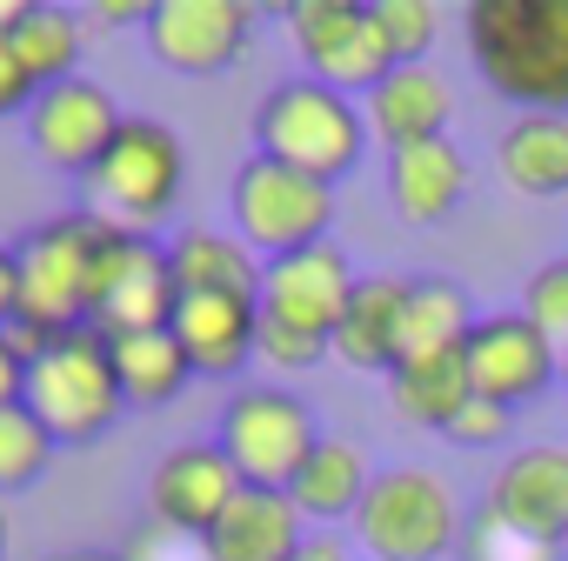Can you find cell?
<instances>
[{
	"label": "cell",
	"instance_id": "obj_1",
	"mask_svg": "<svg viewBox=\"0 0 568 561\" xmlns=\"http://www.w3.org/2000/svg\"><path fill=\"white\" fill-rule=\"evenodd\" d=\"M468 54L521 114H568V0H475Z\"/></svg>",
	"mask_w": 568,
	"mask_h": 561
},
{
	"label": "cell",
	"instance_id": "obj_2",
	"mask_svg": "<svg viewBox=\"0 0 568 561\" xmlns=\"http://www.w3.org/2000/svg\"><path fill=\"white\" fill-rule=\"evenodd\" d=\"M101 247H108V214H54L34 234L14 241L21 261V322L54 335L94 328V280H101Z\"/></svg>",
	"mask_w": 568,
	"mask_h": 561
},
{
	"label": "cell",
	"instance_id": "obj_3",
	"mask_svg": "<svg viewBox=\"0 0 568 561\" xmlns=\"http://www.w3.org/2000/svg\"><path fill=\"white\" fill-rule=\"evenodd\" d=\"M362 147H368L362 101H348V94H335L322 81H281L254 108V154L295 167L308 181L335 187L342 174H355Z\"/></svg>",
	"mask_w": 568,
	"mask_h": 561
},
{
	"label": "cell",
	"instance_id": "obj_4",
	"mask_svg": "<svg viewBox=\"0 0 568 561\" xmlns=\"http://www.w3.org/2000/svg\"><path fill=\"white\" fill-rule=\"evenodd\" d=\"M34 421L61 441V448H81V441H101L121 415H128V395H121V375H114V348L101 328H74V335H54L48 355L28 368V395Z\"/></svg>",
	"mask_w": 568,
	"mask_h": 561
},
{
	"label": "cell",
	"instance_id": "obj_5",
	"mask_svg": "<svg viewBox=\"0 0 568 561\" xmlns=\"http://www.w3.org/2000/svg\"><path fill=\"white\" fill-rule=\"evenodd\" d=\"M468 534V508L435 468H375V488L355 514L368 561H448Z\"/></svg>",
	"mask_w": 568,
	"mask_h": 561
},
{
	"label": "cell",
	"instance_id": "obj_6",
	"mask_svg": "<svg viewBox=\"0 0 568 561\" xmlns=\"http://www.w3.org/2000/svg\"><path fill=\"white\" fill-rule=\"evenodd\" d=\"M214 448L234 461L241 488H281L288 494L295 475L308 468V455L322 448V428H315V408L295 401L288 388H241L227 408H221V428H214Z\"/></svg>",
	"mask_w": 568,
	"mask_h": 561
},
{
	"label": "cell",
	"instance_id": "obj_7",
	"mask_svg": "<svg viewBox=\"0 0 568 561\" xmlns=\"http://www.w3.org/2000/svg\"><path fill=\"white\" fill-rule=\"evenodd\" d=\"M227 207H234V234H241L261 261L322 247L328 227H335V187H328V181H308V174H295V167H281V161H267V154H254V161L234 167Z\"/></svg>",
	"mask_w": 568,
	"mask_h": 561
},
{
	"label": "cell",
	"instance_id": "obj_8",
	"mask_svg": "<svg viewBox=\"0 0 568 561\" xmlns=\"http://www.w3.org/2000/svg\"><path fill=\"white\" fill-rule=\"evenodd\" d=\"M181 187H187V147H181V134L168 121L128 114V128L114 134L108 161L94 167V194H101L108 221L148 234V227H161L174 214Z\"/></svg>",
	"mask_w": 568,
	"mask_h": 561
},
{
	"label": "cell",
	"instance_id": "obj_9",
	"mask_svg": "<svg viewBox=\"0 0 568 561\" xmlns=\"http://www.w3.org/2000/svg\"><path fill=\"white\" fill-rule=\"evenodd\" d=\"M288 41L295 54L308 61V81L362 101L388 81V48L375 34V14H368V0H288Z\"/></svg>",
	"mask_w": 568,
	"mask_h": 561
},
{
	"label": "cell",
	"instance_id": "obj_10",
	"mask_svg": "<svg viewBox=\"0 0 568 561\" xmlns=\"http://www.w3.org/2000/svg\"><path fill=\"white\" fill-rule=\"evenodd\" d=\"M174 267H168V247L154 234H134V227H114L108 221V247H101V280H94V328L114 341V335H141V328H168L174 322Z\"/></svg>",
	"mask_w": 568,
	"mask_h": 561
},
{
	"label": "cell",
	"instance_id": "obj_11",
	"mask_svg": "<svg viewBox=\"0 0 568 561\" xmlns=\"http://www.w3.org/2000/svg\"><path fill=\"white\" fill-rule=\"evenodd\" d=\"M462 361H468L475 395L495 401V408H508V415L528 408V401H541V395L561 381V348H555L521 308L481 315L475 335H468V348H462Z\"/></svg>",
	"mask_w": 568,
	"mask_h": 561
},
{
	"label": "cell",
	"instance_id": "obj_12",
	"mask_svg": "<svg viewBox=\"0 0 568 561\" xmlns=\"http://www.w3.org/2000/svg\"><path fill=\"white\" fill-rule=\"evenodd\" d=\"M355 280L362 274L348 267V254L335 241L281 254V261L261 267V322L295 328L308 341H328V355H335V328H342V308L355 295Z\"/></svg>",
	"mask_w": 568,
	"mask_h": 561
},
{
	"label": "cell",
	"instance_id": "obj_13",
	"mask_svg": "<svg viewBox=\"0 0 568 561\" xmlns=\"http://www.w3.org/2000/svg\"><path fill=\"white\" fill-rule=\"evenodd\" d=\"M121 128H128L121 101H114L101 81H88V74H74V81H61V88H41L34 108H28V147H34L48 167L88 174V181H94V167L108 161V147H114Z\"/></svg>",
	"mask_w": 568,
	"mask_h": 561
},
{
	"label": "cell",
	"instance_id": "obj_14",
	"mask_svg": "<svg viewBox=\"0 0 568 561\" xmlns=\"http://www.w3.org/2000/svg\"><path fill=\"white\" fill-rule=\"evenodd\" d=\"M141 34L168 74L201 81V74H227L247 54L254 8H241V0H154Z\"/></svg>",
	"mask_w": 568,
	"mask_h": 561
},
{
	"label": "cell",
	"instance_id": "obj_15",
	"mask_svg": "<svg viewBox=\"0 0 568 561\" xmlns=\"http://www.w3.org/2000/svg\"><path fill=\"white\" fill-rule=\"evenodd\" d=\"M234 494H241L234 461H227L214 441H181V448H168V455L154 461V475H148V521L168 528L174 541H201V534L227 514Z\"/></svg>",
	"mask_w": 568,
	"mask_h": 561
},
{
	"label": "cell",
	"instance_id": "obj_16",
	"mask_svg": "<svg viewBox=\"0 0 568 561\" xmlns=\"http://www.w3.org/2000/svg\"><path fill=\"white\" fill-rule=\"evenodd\" d=\"M481 508L535 541H568V441H528L515 448L495 475H488V494Z\"/></svg>",
	"mask_w": 568,
	"mask_h": 561
},
{
	"label": "cell",
	"instance_id": "obj_17",
	"mask_svg": "<svg viewBox=\"0 0 568 561\" xmlns=\"http://www.w3.org/2000/svg\"><path fill=\"white\" fill-rule=\"evenodd\" d=\"M362 121H368V141H382L388 154L428 147V141H448L455 94H448L442 68H428V61L388 68V81H382L375 94H362Z\"/></svg>",
	"mask_w": 568,
	"mask_h": 561
},
{
	"label": "cell",
	"instance_id": "obj_18",
	"mask_svg": "<svg viewBox=\"0 0 568 561\" xmlns=\"http://www.w3.org/2000/svg\"><path fill=\"white\" fill-rule=\"evenodd\" d=\"M174 341L187 355L194 375L207 381H227L254 361V335H261V302H241V295H181L174 302Z\"/></svg>",
	"mask_w": 568,
	"mask_h": 561
},
{
	"label": "cell",
	"instance_id": "obj_19",
	"mask_svg": "<svg viewBox=\"0 0 568 561\" xmlns=\"http://www.w3.org/2000/svg\"><path fill=\"white\" fill-rule=\"evenodd\" d=\"M308 541L302 508L281 494V488H241L227 501V514L201 534L207 561H295Z\"/></svg>",
	"mask_w": 568,
	"mask_h": 561
},
{
	"label": "cell",
	"instance_id": "obj_20",
	"mask_svg": "<svg viewBox=\"0 0 568 561\" xmlns=\"http://www.w3.org/2000/svg\"><path fill=\"white\" fill-rule=\"evenodd\" d=\"M475 302L462 280L448 274H415L402 288V322H395V368L408 361H435V355H462L468 335H475ZM388 368V375H395Z\"/></svg>",
	"mask_w": 568,
	"mask_h": 561
},
{
	"label": "cell",
	"instance_id": "obj_21",
	"mask_svg": "<svg viewBox=\"0 0 568 561\" xmlns=\"http://www.w3.org/2000/svg\"><path fill=\"white\" fill-rule=\"evenodd\" d=\"M468 154L455 141H428V147H402L388 154V207L415 227H435L448 221L462 201H468Z\"/></svg>",
	"mask_w": 568,
	"mask_h": 561
},
{
	"label": "cell",
	"instance_id": "obj_22",
	"mask_svg": "<svg viewBox=\"0 0 568 561\" xmlns=\"http://www.w3.org/2000/svg\"><path fill=\"white\" fill-rule=\"evenodd\" d=\"M368 488H375V461H368V448H362V441H342V435H322V448H315L308 468L295 475L288 501L302 508V521H315V528H342V521L362 514Z\"/></svg>",
	"mask_w": 568,
	"mask_h": 561
},
{
	"label": "cell",
	"instance_id": "obj_23",
	"mask_svg": "<svg viewBox=\"0 0 568 561\" xmlns=\"http://www.w3.org/2000/svg\"><path fill=\"white\" fill-rule=\"evenodd\" d=\"M168 267L181 295H241L261 302V254L241 234H214V227H187L168 241Z\"/></svg>",
	"mask_w": 568,
	"mask_h": 561
},
{
	"label": "cell",
	"instance_id": "obj_24",
	"mask_svg": "<svg viewBox=\"0 0 568 561\" xmlns=\"http://www.w3.org/2000/svg\"><path fill=\"white\" fill-rule=\"evenodd\" d=\"M402 274H362L355 295L342 308L335 328V361L362 368V375H388L395 368V322H402Z\"/></svg>",
	"mask_w": 568,
	"mask_h": 561
},
{
	"label": "cell",
	"instance_id": "obj_25",
	"mask_svg": "<svg viewBox=\"0 0 568 561\" xmlns=\"http://www.w3.org/2000/svg\"><path fill=\"white\" fill-rule=\"evenodd\" d=\"M501 181L528 201H561L568 194V114H515L501 147Z\"/></svg>",
	"mask_w": 568,
	"mask_h": 561
},
{
	"label": "cell",
	"instance_id": "obj_26",
	"mask_svg": "<svg viewBox=\"0 0 568 561\" xmlns=\"http://www.w3.org/2000/svg\"><path fill=\"white\" fill-rule=\"evenodd\" d=\"M388 401L408 428H428V435H448L455 415L475 401V381H468V361L462 355H435V361H408L388 375Z\"/></svg>",
	"mask_w": 568,
	"mask_h": 561
},
{
	"label": "cell",
	"instance_id": "obj_27",
	"mask_svg": "<svg viewBox=\"0 0 568 561\" xmlns=\"http://www.w3.org/2000/svg\"><path fill=\"white\" fill-rule=\"evenodd\" d=\"M108 348H114V375H121V395H128V408H168V401H174V395L194 381V368H187V355H181L174 328L114 335Z\"/></svg>",
	"mask_w": 568,
	"mask_h": 561
},
{
	"label": "cell",
	"instance_id": "obj_28",
	"mask_svg": "<svg viewBox=\"0 0 568 561\" xmlns=\"http://www.w3.org/2000/svg\"><path fill=\"white\" fill-rule=\"evenodd\" d=\"M8 54L34 81V94L74 81L81 74V14L74 8H41V0H34V8L21 14V28L8 34Z\"/></svg>",
	"mask_w": 568,
	"mask_h": 561
},
{
	"label": "cell",
	"instance_id": "obj_29",
	"mask_svg": "<svg viewBox=\"0 0 568 561\" xmlns=\"http://www.w3.org/2000/svg\"><path fill=\"white\" fill-rule=\"evenodd\" d=\"M61 441L34 421V408H0V494H14V488H34L48 468H54Z\"/></svg>",
	"mask_w": 568,
	"mask_h": 561
},
{
	"label": "cell",
	"instance_id": "obj_30",
	"mask_svg": "<svg viewBox=\"0 0 568 561\" xmlns=\"http://www.w3.org/2000/svg\"><path fill=\"white\" fill-rule=\"evenodd\" d=\"M368 14H375V34H382L395 68L428 61V48L442 34V8H435V0H368Z\"/></svg>",
	"mask_w": 568,
	"mask_h": 561
},
{
	"label": "cell",
	"instance_id": "obj_31",
	"mask_svg": "<svg viewBox=\"0 0 568 561\" xmlns=\"http://www.w3.org/2000/svg\"><path fill=\"white\" fill-rule=\"evenodd\" d=\"M462 561H561V548L555 541H535V534H521V528H508V521H495L488 508H475L468 514V534H462V548H455Z\"/></svg>",
	"mask_w": 568,
	"mask_h": 561
},
{
	"label": "cell",
	"instance_id": "obj_32",
	"mask_svg": "<svg viewBox=\"0 0 568 561\" xmlns=\"http://www.w3.org/2000/svg\"><path fill=\"white\" fill-rule=\"evenodd\" d=\"M521 315L561 348V361H568V261H541L528 280H521Z\"/></svg>",
	"mask_w": 568,
	"mask_h": 561
},
{
	"label": "cell",
	"instance_id": "obj_33",
	"mask_svg": "<svg viewBox=\"0 0 568 561\" xmlns=\"http://www.w3.org/2000/svg\"><path fill=\"white\" fill-rule=\"evenodd\" d=\"M508 428H515V415L475 395V401H468V408L455 415V428H448V441H455V448H501V441H508Z\"/></svg>",
	"mask_w": 568,
	"mask_h": 561
},
{
	"label": "cell",
	"instance_id": "obj_34",
	"mask_svg": "<svg viewBox=\"0 0 568 561\" xmlns=\"http://www.w3.org/2000/svg\"><path fill=\"white\" fill-rule=\"evenodd\" d=\"M28 108H34V81L14 68L8 41H0V121H8V114H28Z\"/></svg>",
	"mask_w": 568,
	"mask_h": 561
},
{
	"label": "cell",
	"instance_id": "obj_35",
	"mask_svg": "<svg viewBox=\"0 0 568 561\" xmlns=\"http://www.w3.org/2000/svg\"><path fill=\"white\" fill-rule=\"evenodd\" d=\"M21 395H28V361L8 341V328H0V408H21Z\"/></svg>",
	"mask_w": 568,
	"mask_h": 561
},
{
	"label": "cell",
	"instance_id": "obj_36",
	"mask_svg": "<svg viewBox=\"0 0 568 561\" xmlns=\"http://www.w3.org/2000/svg\"><path fill=\"white\" fill-rule=\"evenodd\" d=\"M21 322V261L14 247H0V328H14Z\"/></svg>",
	"mask_w": 568,
	"mask_h": 561
},
{
	"label": "cell",
	"instance_id": "obj_37",
	"mask_svg": "<svg viewBox=\"0 0 568 561\" xmlns=\"http://www.w3.org/2000/svg\"><path fill=\"white\" fill-rule=\"evenodd\" d=\"M148 8H154V0H101V8H88V21L121 28V21H148Z\"/></svg>",
	"mask_w": 568,
	"mask_h": 561
},
{
	"label": "cell",
	"instance_id": "obj_38",
	"mask_svg": "<svg viewBox=\"0 0 568 561\" xmlns=\"http://www.w3.org/2000/svg\"><path fill=\"white\" fill-rule=\"evenodd\" d=\"M295 561H348V541H342L335 528H322V534H308V541H302V554H295Z\"/></svg>",
	"mask_w": 568,
	"mask_h": 561
},
{
	"label": "cell",
	"instance_id": "obj_39",
	"mask_svg": "<svg viewBox=\"0 0 568 561\" xmlns=\"http://www.w3.org/2000/svg\"><path fill=\"white\" fill-rule=\"evenodd\" d=\"M28 8H34V0H0V41L21 28V14H28Z\"/></svg>",
	"mask_w": 568,
	"mask_h": 561
},
{
	"label": "cell",
	"instance_id": "obj_40",
	"mask_svg": "<svg viewBox=\"0 0 568 561\" xmlns=\"http://www.w3.org/2000/svg\"><path fill=\"white\" fill-rule=\"evenodd\" d=\"M54 561H128V554H101V548H81V554H54Z\"/></svg>",
	"mask_w": 568,
	"mask_h": 561
},
{
	"label": "cell",
	"instance_id": "obj_41",
	"mask_svg": "<svg viewBox=\"0 0 568 561\" xmlns=\"http://www.w3.org/2000/svg\"><path fill=\"white\" fill-rule=\"evenodd\" d=\"M0 548H8V501H0Z\"/></svg>",
	"mask_w": 568,
	"mask_h": 561
},
{
	"label": "cell",
	"instance_id": "obj_42",
	"mask_svg": "<svg viewBox=\"0 0 568 561\" xmlns=\"http://www.w3.org/2000/svg\"><path fill=\"white\" fill-rule=\"evenodd\" d=\"M561 381H568V361H561Z\"/></svg>",
	"mask_w": 568,
	"mask_h": 561
}]
</instances>
